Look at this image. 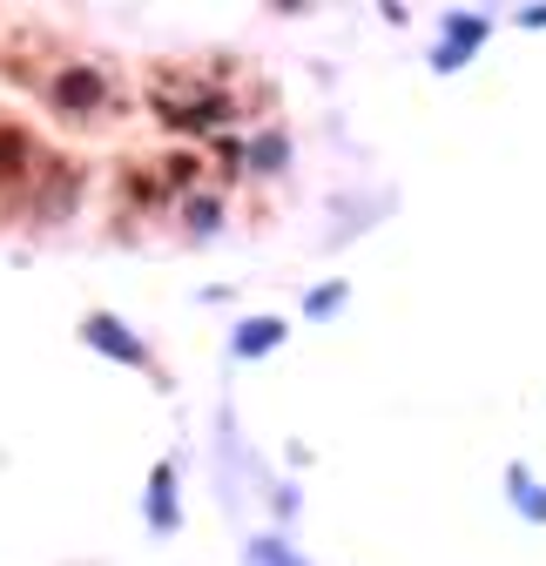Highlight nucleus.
I'll use <instances>...</instances> for the list:
<instances>
[{
	"instance_id": "nucleus-13",
	"label": "nucleus",
	"mask_w": 546,
	"mask_h": 566,
	"mask_svg": "<svg viewBox=\"0 0 546 566\" xmlns=\"http://www.w3.org/2000/svg\"><path fill=\"white\" fill-rule=\"evenodd\" d=\"M513 21H519V28H546V0H539V8H519Z\"/></svg>"
},
{
	"instance_id": "nucleus-10",
	"label": "nucleus",
	"mask_w": 546,
	"mask_h": 566,
	"mask_svg": "<svg viewBox=\"0 0 546 566\" xmlns=\"http://www.w3.org/2000/svg\"><path fill=\"white\" fill-rule=\"evenodd\" d=\"M182 223H189V237H217L223 230V196H189Z\"/></svg>"
},
{
	"instance_id": "nucleus-14",
	"label": "nucleus",
	"mask_w": 546,
	"mask_h": 566,
	"mask_svg": "<svg viewBox=\"0 0 546 566\" xmlns=\"http://www.w3.org/2000/svg\"><path fill=\"white\" fill-rule=\"evenodd\" d=\"M270 8H277V14H304V8H311V0H270Z\"/></svg>"
},
{
	"instance_id": "nucleus-8",
	"label": "nucleus",
	"mask_w": 546,
	"mask_h": 566,
	"mask_svg": "<svg viewBox=\"0 0 546 566\" xmlns=\"http://www.w3.org/2000/svg\"><path fill=\"white\" fill-rule=\"evenodd\" d=\"M291 169V135L284 128H270L250 142V176H284Z\"/></svg>"
},
{
	"instance_id": "nucleus-9",
	"label": "nucleus",
	"mask_w": 546,
	"mask_h": 566,
	"mask_svg": "<svg viewBox=\"0 0 546 566\" xmlns=\"http://www.w3.org/2000/svg\"><path fill=\"white\" fill-rule=\"evenodd\" d=\"M243 566H304V559L284 533H256V539H243Z\"/></svg>"
},
{
	"instance_id": "nucleus-4",
	"label": "nucleus",
	"mask_w": 546,
	"mask_h": 566,
	"mask_svg": "<svg viewBox=\"0 0 546 566\" xmlns=\"http://www.w3.org/2000/svg\"><path fill=\"white\" fill-rule=\"evenodd\" d=\"M82 344L102 350V358H115V365H128V371H149V365H156V350L135 337L115 311H88V317H82Z\"/></svg>"
},
{
	"instance_id": "nucleus-6",
	"label": "nucleus",
	"mask_w": 546,
	"mask_h": 566,
	"mask_svg": "<svg viewBox=\"0 0 546 566\" xmlns=\"http://www.w3.org/2000/svg\"><path fill=\"white\" fill-rule=\"evenodd\" d=\"M143 520H149L156 533H182V500H176V465H169V459L149 472V492H143Z\"/></svg>"
},
{
	"instance_id": "nucleus-3",
	"label": "nucleus",
	"mask_w": 546,
	"mask_h": 566,
	"mask_svg": "<svg viewBox=\"0 0 546 566\" xmlns=\"http://www.w3.org/2000/svg\"><path fill=\"white\" fill-rule=\"evenodd\" d=\"M486 34H493V21H486V14H472V8H452V14L439 21V41H432V75H459L465 61H480Z\"/></svg>"
},
{
	"instance_id": "nucleus-12",
	"label": "nucleus",
	"mask_w": 546,
	"mask_h": 566,
	"mask_svg": "<svg viewBox=\"0 0 546 566\" xmlns=\"http://www.w3.org/2000/svg\"><path fill=\"white\" fill-rule=\"evenodd\" d=\"M345 304H351V283H337V276H330V283H317V291L304 297V317H337Z\"/></svg>"
},
{
	"instance_id": "nucleus-2",
	"label": "nucleus",
	"mask_w": 546,
	"mask_h": 566,
	"mask_svg": "<svg viewBox=\"0 0 546 566\" xmlns=\"http://www.w3.org/2000/svg\"><path fill=\"white\" fill-rule=\"evenodd\" d=\"M48 102H54L61 115L88 122V115L108 108V75H102L95 61H67V67H54V75H48Z\"/></svg>"
},
{
	"instance_id": "nucleus-11",
	"label": "nucleus",
	"mask_w": 546,
	"mask_h": 566,
	"mask_svg": "<svg viewBox=\"0 0 546 566\" xmlns=\"http://www.w3.org/2000/svg\"><path fill=\"white\" fill-rule=\"evenodd\" d=\"M28 169H34V142L0 128V176H28Z\"/></svg>"
},
{
	"instance_id": "nucleus-1",
	"label": "nucleus",
	"mask_w": 546,
	"mask_h": 566,
	"mask_svg": "<svg viewBox=\"0 0 546 566\" xmlns=\"http://www.w3.org/2000/svg\"><path fill=\"white\" fill-rule=\"evenodd\" d=\"M149 95H156V115H162L169 128H182V135H210V128H223V122H230V102H223L217 88H189V82H156Z\"/></svg>"
},
{
	"instance_id": "nucleus-7",
	"label": "nucleus",
	"mask_w": 546,
	"mask_h": 566,
	"mask_svg": "<svg viewBox=\"0 0 546 566\" xmlns=\"http://www.w3.org/2000/svg\"><path fill=\"white\" fill-rule=\"evenodd\" d=\"M506 506L519 513V520H533V526H546V485L533 479V465H506Z\"/></svg>"
},
{
	"instance_id": "nucleus-5",
	"label": "nucleus",
	"mask_w": 546,
	"mask_h": 566,
	"mask_svg": "<svg viewBox=\"0 0 546 566\" xmlns=\"http://www.w3.org/2000/svg\"><path fill=\"white\" fill-rule=\"evenodd\" d=\"M284 337H291L284 317H243V324L230 331V358H237V365H256V358H270V350H284Z\"/></svg>"
}]
</instances>
